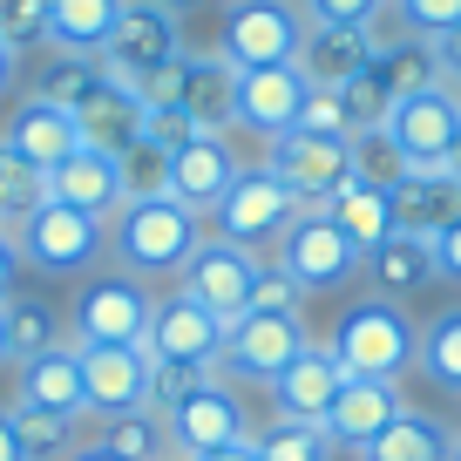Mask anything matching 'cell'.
Here are the masks:
<instances>
[{
  "instance_id": "cell-1",
  "label": "cell",
  "mask_w": 461,
  "mask_h": 461,
  "mask_svg": "<svg viewBox=\"0 0 461 461\" xmlns=\"http://www.w3.org/2000/svg\"><path fill=\"white\" fill-rule=\"evenodd\" d=\"M203 238H211L203 217L184 211L176 197H130L122 211L109 217V258L122 265L130 278H143V285L176 278Z\"/></svg>"
},
{
  "instance_id": "cell-2",
  "label": "cell",
  "mask_w": 461,
  "mask_h": 461,
  "mask_svg": "<svg viewBox=\"0 0 461 461\" xmlns=\"http://www.w3.org/2000/svg\"><path fill=\"white\" fill-rule=\"evenodd\" d=\"M332 360L346 366V380H401L414 366L420 326L407 319V305L387 299H353L339 319H332Z\"/></svg>"
},
{
  "instance_id": "cell-3",
  "label": "cell",
  "mask_w": 461,
  "mask_h": 461,
  "mask_svg": "<svg viewBox=\"0 0 461 461\" xmlns=\"http://www.w3.org/2000/svg\"><path fill=\"white\" fill-rule=\"evenodd\" d=\"M14 251L34 278H88L102 258H109V217H88L75 203L48 197L34 217L14 224Z\"/></svg>"
},
{
  "instance_id": "cell-4",
  "label": "cell",
  "mask_w": 461,
  "mask_h": 461,
  "mask_svg": "<svg viewBox=\"0 0 461 461\" xmlns=\"http://www.w3.org/2000/svg\"><path fill=\"white\" fill-rule=\"evenodd\" d=\"M149 285L130 278L122 265H95L88 278H75L68 299V339L75 346H143L149 332Z\"/></svg>"
},
{
  "instance_id": "cell-5",
  "label": "cell",
  "mask_w": 461,
  "mask_h": 461,
  "mask_svg": "<svg viewBox=\"0 0 461 461\" xmlns=\"http://www.w3.org/2000/svg\"><path fill=\"white\" fill-rule=\"evenodd\" d=\"M299 211H305V203L292 197V190L278 184L265 163H245V170H238V184H230V197L211 211V238L251 251V258H272L278 238L292 230V217H299Z\"/></svg>"
},
{
  "instance_id": "cell-6",
  "label": "cell",
  "mask_w": 461,
  "mask_h": 461,
  "mask_svg": "<svg viewBox=\"0 0 461 461\" xmlns=\"http://www.w3.org/2000/svg\"><path fill=\"white\" fill-rule=\"evenodd\" d=\"M176 55H190L184 21H176L170 7H157V0H130L122 21L109 28V41H102V75H109L115 88H143L149 75H163Z\"/></svg>"
},
{
  "instance_id": "cell-7",
  "label": "cell",
  "mask_w": 461,
  "mask_h": 461,
  "mask_svg": "<svg viewBox=\"0 0 461 461\" xmlns=\"http://www.w3.org/2000/svg\"><path fill=\"white\" fill-rule=\"evenodd\" d=\"M299 41H305L299 0H230L224 28H217V55L230 68H285V61H299Z\"/></svg>"
},
{
  "instance_id": "cell-8",
  "label": "cell",
  "mask_w": 461,
  "mask_h": 461,
  "mask_svg": "<svg viewBox=\"0 0 461 461\" xmlns=\"http://www.w3.org/2000/svg\"><path fill=\"white\" fill-rule=\"evenodd\" d=\"M305 312H245L224 326V353H217V380H258V387H272L278 374H285V360H299L305 353Z\"/></svg>"
},
{
  "instance_id": "cell-9",
  "label": "cell",
  "mask_w": 461,
  "mask_h": 461,
  "mask_svg": "<svg viewBox=\"0 0 461 461\" xmlns=\"http://www.w3.org/2000/svg\"><path fill=\"white\" fill-rule=\"evenodd\" d=\"M272 265L305 292V299H312V292H339V285H353L366 258L353 251V238H346V230L332 224L326 211H299V217H292V230L278 238Z\"/></svg>"
},
{
  "instance_id": "cell-10",
  "label": "cell",
  "mask_w": 461,
  "mask_h": 461,
  "mask_svg": "<svg viewBox=\"0 0 461 461\" xmlns=\"http://www.w3.org/2000/svg\"><path fill=\"white\" fill-rule=\"evenodd\" d=\"M258 163L305 203V211H326V203L353 184V136H305V130H285L278 143H265Z\"/></svg>"
},
{
  "instance_id": "cell-11",
  "label": "cell",
  "mask_w": 461,
  "mask_h": 461,
  "mask_svg": "<svg viewBox=\"0 0 461 461\" xmlns=\"http://www.w3.org/2000/svg\"><path fill=\"white\" fill-rule=\"evenodd\" d=\"M251 278H258V258H251V251L224 245V238H203V245L190 251V265L176 272V292L230 326V319L251 312Z\"/></svg>"
},
{
  "instance_id": "cell-12",
  "label": "cell",
  "mask_w": 461,
  "mask_h": 461,
  "mask_svg": "<svg viewBox=\"0 0 461 461\" xmlns=\"http://www.w3.org/2000/svg\"><path fill=\"white\" fill-rule=\"evenodd\" d=\"M380 130L401 143V157L414 163V170H441L447 163V143L461 136V88H447V82H434V88H420V95H401L387 109V122Z\"/></svg>"
},
{
  "instance_id": "cell-13",
  "label": "cell",
  "mask_w": 461,
  "mask_h": 461,
  "mask_svg": "<svg viewBox=\"0 0 461 461\" xmlns=\"http://www.w3.org/2000/svg\"><path fill=\"white\" fill-rule=\"evenodd\" d=\"M163 428H170V455L197 461V455H217V447L251 441V428H258V420H251L245 393L230 387V380H211L197 401H184L176 414H163Z\"/></svg>"
},
{
  "instance_id": "cell-14",
  "label": "cell",
  "mask_w": 461,
  "mask_h": 461,
  "mask_svg": "<svg viewBox=\"0 0 461 461\" xmlns=\"http://www.w3.org/2000/svg\"><path fill=\"white\" fill-rule=\"evenodd\" d=\"M305 88L312 82L299 75V61H285V68H238V122H230V136L278 143L285 130H299Z\"/></svg>"
},
{
  "instance_id": "cell-15",
  "label": "cell",
  "mask_w": 461,
  "mask_h": 461,
  "mask_svg": "<svg viewBox=\"0 0 461 461\" xmlns=\"http://www.w3.org/2000/svg\"><path fill=\"white\" fill-rule=\"evenodd\" d=\"M14 401L21 407H41V414L61 420H88V380H82V346L55 339L28 360H14Z\"/></svg>"
},
{
  "instance_id": "cell-16",
  "label": "cell",
  "mask_w": 461,
  "mask_h": 461,
  "mask_svg": "<svg viewBox=\"0 0 461 461\" xmlns=\"http://www.w3.org/2000/svg\"><path fill=\"white\" fill-rule=\"evenodd\" d=\"M238 170H245V157H238V143H230V136H197V143H184V149L170 157V197L211 224V211L230 197Z\"/></svg>"
},
{
  "instance_id": "cell-17",
  "label": "cell",
  "mask_w": 461,
  "mask_h": 461,
  "mask_svg": "<svg viewBox=\"0 0 461 461\" xmlns=\"http://www.w3.org/2000/svg\"><path fill=\"white\" fill-rule=\"evenodd\" d=\"M149 360H190V366H217L224 353V319H211L203 305H190L184 292L149 305V332H143Z\"/></svg>"
},
{
  "instance_id": "cell-18",
  "label": "cell",
  "mask_w": 461,
  "mask_h": 461,
  "mask_svg": "<svg viewBox=\"0 0 461 461\" xmlns=\"http://www.w3.org/2000/svg\"><path fill=\"white\" fill-rule=\"evenodd\" d=\"M0 143L14 149V157L41 163V170H55V163H68L75 149H82V122H75V109H61V102L14 95L7 122H0Z\"/></svg>"
},
{
  "instance_id": "cell-19",
  "label": "cell",
  "mask_w": 461,
  "mask_h": 461,
  "mask_svg": "<svg viewBox=\"0 0 461 461\" xmlns=\"http://www.w3.org/2000/svg\"><path fill=\"white\" fill-rule=\"evenodd\" d=\"M401 414H407L401 380H346L339 401L326 407V420H319V428H326L332 447H353V455H360V447L380 441V434H387Z\"/></svg>"
},
{
  "instance_id": "cell-20",
  "label": "cell",
  "mask_w": 461,
  "mask_h": 461,
  "mask_svg": "<svg viewBox=\"0 0 461 461\" xmlns=\"http://www.w3.org/2000/svg\"><path fill=\"white\" fill-rule=\"evenodd\" d=\"M170 102L176 109H190V122L211 136H230V122H238V68H230L224 55H184L170 75ZM163 102V109H170Z\"/></svg>"
},
{
  "instance_id": "cell-21",
  "label": "cell",
  "mask_w": 461,
  "mask_h": 461,
  "mask_svg": "<svg viewBox=\"0 0 461 461\" xmlns=\"http://www.w3.org/2000/svg\"><path fill=\"white\" fill-rule=\"evenodd\" d=\"M339 387H346V366L332 360V346L305 339V353L285 360V374L265 393H272V414H285V420H326V407L339 401Z\"/></svg>"
},
{
  "instance_id": "cell-22",
  "label": "cell",
  "mask_w": 461,
  "mask_h": 461,
  "mask_svg": "<svg viewBox=\"0 0 461 461\" xmlns=\"http://www.w3.org/2000/svg\"><path fill=\"white\" fill-rule=\"evenodd\" d=\"M82 380H88V414L143 407L149 353H143V346H82Z\"/></svg>"
},
{
  "instance_id": "cell-23",
  "label": "cell",
  "mask_w": 461,
  "mask_h": 461,
  "mask_svg": "<svg viewBox=\"0 0 461 461\" xmlns=\"http://www.w3.org/2000/svg\"><path fill=\"white\" fill-rule=\"evenodd\" d=\"M48 197H55V203H75V211H88V217H115L122 203H130V197H122V163L82 143L68 163H55V170H48Z\"/></svg>"
},
{
  "instance_id": "cell-24",
  "label": "cell",
  "mask_w": 461,
  "mask_h": 461,
  "mask_svg": "<svg viewBox=\"0 0 461 461\" xmlns=\"http://www.w3.org/2000/svg\"><path fill=\"white\" fill-rule=\"evenodd\" d=\"M387 203H393V230H407V238H434V230H447L461 217V176L407 170L401 184L387 190Z\"/></svg>"
},
{
  "instance_id": "cell-25",
  "label": "cell",
  "mask_w": 461,
  "mask_h": 461,
  "mask_svg": "<svg viewBox=\"0 0 461 461\" xmlns=\"http://www.w3.org/2000/svg\"><path fill=\"white\" fill-rule=\"evenodd\" d=\"M380 55L374 28H312L305 21V41H299V75L312 88H346L366 61Z\"/></svg>"
},
{
  "instance_id": "cell-26",
  "label": "cell",
  "mask_w": 461,
  "mask_h": 461,
  "mask_svg": "<svg viewBox=\"0 0 461 461\" xmlns=\"http://www.w3.org/2000/svg\"><path fill=\"white\" fill-rule=\"evenodd\" d=\"M366 285H374V299H387V305H407V299H420V292L434 285V251H428V238H407V230H393L380 251H366Z\"/></svg>"
},
{
  "instance_id": "cell-27",
  "label": "cell",
  "mask_w": 461,
  "mask_h": 461,
  "mask_svg": "<svg viewBox=\"0 0 461 461\" xmlns=\"http://www.w3.org/2000/svg\"><path fill=\"white\" fill-rule=\"evenodd\" d=\"M75 122H82V143L88 149H102V157H130V149L143 143V95H136V88L102 82L95 95L75 109Z\"/></svg>"
},
{
  "instance_id": "cell-28",
  "label": "cell",
  "mask_w": 461,
  "mask_h": 461,
  "mask_svg": "<svg viewBox=\"0 0 461 461\" xmlns=\"http://www.w3.org/2000/svg\"><path fill=\"white\" fill-rule=\"evenodd\" d=\"M109 82L102 75V55H75V48H41L34 55V75H28V95L41 102H61V109H82L95 88Z\"/></svg>"
},
{
  "instance_id": "cell-29",
  "label": "cell",
  "mask_w": 461,
  "mask_h": 461,
  "mask_svg": "<svg viewBox=\"0 0 461 461\" xmlns=\"http://www.w3.org/2000/svg\"><path fill=\"white\" fill-rule=\"evenodd\" d=\"M130 0H48V48H75V55H102L109 28L122 21Z\"/></svg>"
},
{
  "instance_id": "cell-30",
  "label": "cell",
  "mask_w": 461,
  "mask_h": 461,
  "mask_svg": "<svg viewBox=\"0 0 461 461\" xmlns=\"http://www.w3.org/2000/svg\"><path fill=\"white\" fill-rule=\"evenodd\" d=\"M326 217L346 230V238H353V251H360V258H366V251H380V245L393 238V203H387V190L360 184V176H353V184L326 203Z\"/></svg>"
},
{
  "instance_id": "cell-31",
  "label": "cell",
  "mask_w": 461,
  "mask_h": 461,
  "mask_svg": "<svg viewBox=\"0 0 461 461\" xmlns=\"http://www.w3.org/2000/svg\"><path fill=\"white\" fill-rule=\"evenodd\" d=\"M447 447H455V434H447L434 414H414V407H407L380 441L360 447V461H447Z\"/></svg>"
},
{
  "instance_id": "cell-32",
  "label": "cell",
  "mask_w": 461,
  "mask_h": 461,
  "mask_svg": "<svg viewBox=\"0 0 461 461\" xmlns=\"http://www.w3.org/2000/svg\"><path fill=\"white\" fill-rule=\"evenodd\" d=\"M95 441L122 461H163L170 455V428L149 407H122V414H95Z\"/></svg>"
},
{
  "instance_id": "cell-33",
  "label": "cell",
  "mask_w": 461,
  "mask_h": 461,
  "mask_svg": "<svg viewBox=\"0 0 461 461\" xmlns=\"http://www.w3.org/2000/svg\"><path fill=\"white\" fill-rule=\"evenodd\" d=\"M414 366H420L441 393H455V401H461V305H441V312L420 326Z\"/></svg>"
},
{
  "instance_id": "cell-34",
  "label": "cell",
  "mask_w": 461,
  "mask_h": 461,
  "mask_svg": "<svg viewBox=\"0 0 461 461\" xmlns=\"http://www.w3.org/2000/svg\"><path fill=\"white\" fill-rule=\"evenodd\" d=\"M251 447H258V461H332L339 455L319 420H285V414H265L251 428Z\"/></svg>"
},
{
  "instance_id": "cell-35",
  "label": "cell",
  "mask_w": 461,
  "mask_h": 461,
  "mask_svg": "<svg viewBox=\"0 0 461 461\" xmlns=\"http://www.w3.org/2000/svg\"><path fill=\"white\" fill-rule=\"evenodd\" d=\"M374 75H380V88L401 102V95H420V88L441 82V61H434V48H428V41L401 34V41H387V48L374 55Z\"/></svg>"
},
{
  "instance_id": "cell-36",
  "label": "cell",
  "mask_w": 461,
  "mask_h": 461,
  "mask_svg": "<svg viewBox=\"0 0 461 461\" xmlns=\"http://www.w3.org/2000/svg\"><path fill=\"white\" fill-rule=\"evenodd\" d=\"M0 319H7V346H14V360H28V353H41V346L68 339V326L55 319V305L41 299V292L21 285L14 299H0Z\"/></svg>"
},
{
  "instance_id": "cell-37",
  "label": "cell",
  "mask_w": 461,
  "mask_h": 461,
  "mask_svg": "<svg viewBox=\"0 0 461 461\" xmlns=\"http://www.w3.org/2000/svg\"><path fill=\"white\" fill-rule=\"evenodd\" d=\"M48 203V170L41 163H28V157H14V149L0 143V224L14 230L21 217H34Z\"/></svg>"
},
{
  "instance_id": "cell-38",
  "label": "cell",
  "mask_w": 461,
  "mask_h": 461,
  "mask_svg": "<svg viewBox=\"0 0 461 461\" xmlns=\"http://www.w3.org/2000/svg\"><path fill=\"white\" fill-rule=\"evenodd\" d=\"M14 434H21V455L28 461H68L82 447V420L41 414V407H21V401H14Z\"/></svg>"
},
{
  "instance_id": "cell-39",
  "label": "cell",
  "mask_w": 461,
  "mask_h": 461,
  "mask_svg": "<svg viewBox=\"0 0 461 461\" xmlns=\"http://www.w3.org/2000/svg\"><path fill=\"white\" fill-rule=\"evenodd\" d=\"M217 380V366H190V360H149V387H143V407L149 414H176L184 401H197L203 387Z\"/></svg>"
},
{
  "instance_id": "cell-40",
  "label": "cell",
  "mask_w": 461,
  "mask_h": 461,
  "mask_svg": "<svg viewBox=\"0 0 461 461\" xmlns=\"http://www.w3.org/2000/svg\"><path fill=\"white\" fill-rule=\"evenodd\" d=\"M407 170H414V163L401 157V143H393L387 130H353V176H360V184L393 190Z\"/></svg>"
},
{
  "instance_id": "cell-41",
  "label": "cell",
  "mask_w": 461,
  "mask_h": 461,
  "mask_svg": "<svg viewBox=\"0 0 461 461\" xmlns=\"http://www.w3.org/2000/svg\"><path fill=\"white\" fill-rule=\"evenodd\" d=\"M0 41L21 61L48 48V0H0Z\"/></svg>"
},
{
  "instance_id": "cell-42",
  "label": "cell",
  "mask_w": 461,
  "mask_h": 461,
  "mask_svg": "<svg viewBox=\"0 0 461 461\" xmlns=\"http://www.w3.org/2000/svg\"><path fill=\"white\" fill-rule=\"evenodd\" d=\"M115 163H122V197H170V149L136 143L130 157H115Z\"/></svg>"
},
{
  "instance_id": "cell-43",
  "label": "cell",
  "mask_w": 461,
  "mask_h": 461,
  "mask_svg": "<svg viewBox=\"0 0 461 461\" xmlns=\"http://www.w3.org/2000/svg\"><path fill=\"white\" fill-rule=\"evenodd\" d=\"M339 102H346V122H353V130H380V122H387V109H393V95L380 88L374 61H366V68L339 88Z\"/></svg>"
},
{
  "instance_id": "cell-44",
  "label": "cell",
  "mask_w": 461,
  "mask_h": 461,
  "mask_svg": "<svg viewBox=\"0 0 461 461\" xmlns=\"http://www.w3.org/2000/svg\"><path fill=\"white\" fill-rule=\"evenodd\" d=\"M387 7L414 41H441L447 28H461V0H387Z\"/></svg>"
},
{
  "instance_id": "cell-45",
  "label": "cell",
  "mask_w": 461,
  "mask_h": 461,
  "mask_svg": "<svg viewBox=\"0 0 461 461\" xmlns=\"http://www.w3.org/2000/svg\"><path fill=\"white\" fill-rule=\"evenodd\" d=\"M299 14L312 28H380L387 0H299Z\"/></svg>"
},
{
  "instance_id": "cell-46",
  "label": "cell",
  "mask_w": 461,
  "mask_h": 461,
  "mask_svg": "<svg viewBox=\"0 0 461 461\" xmlns=\"http://www.w3.org/2000/svg\"><path fill=\"white\" fill-rule=\"evenodd\" d=\"M251 312H305V292L292 285L272 258H258V278H251Z\"/></svg>"
},
{
  "instance_id": "cell-47",
  "label": "cell",
  "mask_w": 461,
  "mask_h": 461,
  "mask_svg": "<svg viewBox=\"0 0 461 461\" xmlns=\"http://www.w3.org/2000/svg\"><path fill=\"white\" fill-rule=\"evenodd\" d=\"M197 136H211V130H197V122H190V109H143V143H157V149H184V143H197Z\"/></svg>"
},
{
  "instance_id": "cell-48",
  "label": "cell",
  "mask_w": 461,
  "mask_h": 461,
  "mask_svg": "<svg viewBox=\"0 0 461 461\" xmlns=\"http://www.w3.org/2000/svg\"><path fill=\"white\" fill-rule=\"evenodd\" d=\"M299 130H305V136H353V122H346V102H339V88H305Z\"/></svg>"
},
{
  "instance_id": "cell-49",
  "label": "cell",
  "mask_w": 461,
  "mask_h": 461,
  "mask_svg": "<svg viewBox=\"0 0 461 461\" xmlns=\"http://www.w3.org/2000/svg\"><path fill=\"white\" fill-rule=\"evenodd\" d=\"M428 251H434V272H441L447 285H461V217H455L447 230H434Z\"/></svg>"
},
{
  "instance_id": "cell-50",
  "label": "cell",
  "mask_w": 461,
  "mask_h": 461,
  "mask_svg": "<svg viewBox=\"0 0 461 461\" xmlns=\"http://www.w3.org/2000/svg\"><path fill=\"white\" fill-rule=\"evenodd\" d=\"M21 278H28V265H21V251H14V230H0V299H14Z\"/></svg>"
},
{
  "instance_id": "cell-51",
  "label": "cell",
  "mask_w": 461,
  "mask_h": 461,
  "mask_svg": "<svg viewBox=\"0 0 461 461\" xmlns=\"http://www.w3.org/2000/svg\"><path fill=\"white\" fill-rule=\"evenodd\" d=\"M428 48H434V61H441V82L461 88V28H447L441 41H428Z\"/></svg>"
},
{
  "instance_id": "cell-52",
  "label": "cell",
  "mask_w": 461,
  "mask_h": 461,
  "mask_svg": "<svg viewBox=\"0 0 461 461\" xmlns=\"http://www.w3.org/2000/svg\"><path fill=\"white\" fill-rule=\"evenodd\" d=\"M0 461H28L21 455V434H14V407H0Z\"/></svg>"
},
{
  "instance_id": "cell-53",
  "label": "cell",
  "mask_w": 461,
  "mask_h": 461,
  "mask_svg": "<svg viewBox=\"0 0 461 461\" xmlns=\"http://www.w3.org/2000/svg\"><path fill=\"white\" fill-rule=\"evenodd\" d=\"M14 82H21V55H14L7 41H0V102L14 95Z\"/></svg>"
},
{
  "instance_id": "cell-54",
  "label": "cell",
  "mask_w": 461,
  "mask_h": 461,
  "mask_svg": "<svg viewBox=\"0 0 461 461\" xmlns=\"http://www.w3.org/2000/svg\"><path fill=\"white\" fill-rule=\"evenodd\" d=\"M197 461H258V447L238 441V447H217V455H197Z\"/></svg>"
},
{
  "instance_id": "cell-55",
  "label": "cell",
  "mask_w": 461,
  "mask_h": 461,
  "mask_svg": "<svg viewBox=\"0 0 461 461\" xmlns=\"http://www.w3.org/2000/svg\"><path fill=\"white\" fill-rule=\"evenodd\" d=\"M68 461H122V455H109V447H102V441H82V447H75Z\"/></svg>"
},
{
  "instance_id": "cell-56",
  "label": "cell",
  "mask_w": 461,
  "mask_h": 461,
  "mask_svg": "<svg viewBox=\"0 0 461 461\" xmlns=\"http://www.w3.org/2000/svg\"><path fill=\"white\" fill-rule=\"evenodd\" d=\"M157 7H170V14H176V21H184V14H197L203 0H157Z\"/></svg>"
},
{
  "instance_id": "cell-57",
  "label": "cell",
  "mask_w": 461,
  "mask_h": 461,
  "mask_svg": "<svg viewBox=\"0 0 461 461\" xmlns=\"http://www.w3.org/2000/svg\"><path fill=\"white\" fill-rule=\"evenodd\" d=\"M441 170H447V176H461V136L447 143V163H441Z\"/></svg>"
},
{
  "instance_id": "cell-58",
  "label": "cell",
  "mask_w": 461,
  "mask_h": 461,
  "mask_svg": "<svg viewBox=\"0 0 461 461\" xmlns=\"http://www.w3.org/2000/svg\"><path fill=\"white\" fill-rule=\"evenodd\" d=\"M0 366H14V346H7V319H0Z\"/></svg>"
},
{
  "instance_id": "cell-59",
  "label": "cell",
  "mask_w": 461,
  "mask_h": 461,
  "mask_svg": "<svg viewBox=\"0 0 461 461\" xmlns=\"http://www.w3.org/2000/svg\"><path fill=\"white\" fill-rule=\"evenodd\" d=\"M447 461H461V434H455V447H447Z\"/></svg>"
},
{
  "instance_id": "cell-60",
  "label": "cell",
  "mask_w": 461,
  "mask_h": 461,
  "mask_svg": "<svg viewBox=\"0 0 461 461\" xmlns=\"http://www.w3.org/2000/svg\"><path fill=\"white\" fill-rule=\"evenodd\" d=\"M163 461H184V455H163Z\"/></svg>"
},
{
  "instance_id": "cell-61",
  "label": "cell",
  "mask_w": 461,
  "mask_h": 461,
  "mask_svg": "<svg viewBox=\"0 0 461 461\" xmlns=\"http://www.w3.org/2000/svg\"><path fill=\"white\" fill-rule=\"evenodd\" d=\"M0 230H7V224H0Z\"/></svg>"
},
{
  "instance_id": "cell-62",
  "label": "cell",
  "mask_w": 461,
  "mask_h": 461,
  "mask_svg": "<svg viewBox=\"0 0 461 461\" xmlns=\"http://www.w3.org/2000/svg\"><path fill=\"white\" fill-rule=\"evenodd\" d=\"M224 7H230V0H224Z\"/></svg>"
}]
</instances>
